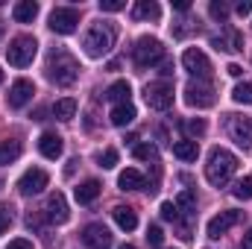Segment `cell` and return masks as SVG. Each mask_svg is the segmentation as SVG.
<instances>
[{
  "label": "cell",
  "instance_id": "2e32d148",
  "mask_svg": "<svg viewBox=\"0 0 252 249\" xmlns=\"http://www.w3.org/2000/svg\"><path fill=\"white\" fill-rule=\"evenodd\" d=\"M211 41H214L217 50H226V53H238V50H244V35H241L235 27H226L223 35H217V38H211Z\"/></svg>",
  "mask_w": 252,
  "mask_h": 249
},
{
  "label": "cell",
  "instance_id": "f546056e",
  "mask_svg": "<svg viewBox=\"0 0 252 249\" xmlns=\"http://www.w3.org/2000/svg\"><path fill=\"white\" fill-rule=\"evenodd\" d=\"M232 196H235V199H252V176L238 179L235 187H232Z\"/></svg>",
  "mask_w": 252,
  "mask_h": 249
},
{
  "label": "cell",
  "instance_id": "9c48e42d",
  "mask_svg": "<svg viewBox=\"0 0 252 249\" xmlns=\"http://www.w3.org/2000/svg\"><path fill=\"white\" fill-rule=\"evenodd\" d=\"M182 64H185V70L193 73L196 79H208V76H211V62H208V56H205L199 47H188V50L182 53Z\"/></svg>",
  "mask_w": 252,
  "mask_h": 249
},
{
  "label": "cell",
  "instance_id": "ab89813d",
  "mask_svg": "<svg viewBox=\"0 0 252 249\" xmlns=\"http://www.w3.org/2000/svg\"><path fill=\"white\" fill-rule=\"evenodd\" d=\"M238 15H252V0H241L238 3Z\"/></svg>",
  "mask_w": 252,
  "mask_h": 249
},
{
  "label": "cell",
  "instance_id": "d4e9b609",
  "mask_svg": "<svg viewBox=\"0 0 252 249\" xmlns=\"http://www.w3.org/2000/svg\"><path fill=\"white\" fill-rule=\"evenodd\" d=\"M173 156H176V158H182V161H196L199 147H196V141H190V138L176 141V144H173Z\"/></svg>",
  "mask_w": 252,
  "mask_h": 249
},
{
  "label": "cell",
  "instance_id": "7dc6e473",
  "mask_svg": "<svg viewBox=\"0 0 252 249\" xmlns=\"http://www.w3.org/2000/svg\"><path fill=\"white\" fill-rule=\"evenodd\" d=\"M3 185H6V182H3V179H0V187H3Z\"/></svg>",
  "mask_w": 252,
  "mask_h": 249
},
{
  "label": "cell",
  "instance_id": "836d02e7",
  "mask_svg": "<svg viewBox=\"0 0 252 249\" xmlns=\"http://www.w3.org/2000/svg\"><path fill=\"white\" fill-rule=\"evenodd\" d=\"M193 202H196L193 190H182V193H179V199H176V208H179V211H190V208H193Z\"/></svg>",
  "mask_w": 252,
  "mask_h": 249
},
{
  "label": "cell",
  "instance_id": "ee69618b",
  "mask_svg": "<svg viewBox=\"0 0 252 249\" xmlns=\"http://www.w3.org/2000/svg\"><path fill=\"white\" fill-rule=\"evenodd\" d=\"M170 73H173V64L164 62V64H161V76H170Z\"/></svg>",
  "mask_w": 252,
  "mask_h": 249
},
{
  "label": "cell",
  "instance_id": "f1b7e54d",
  "mask_svg": "<svg viewBox=\"0 0 252 249\" xmlns=\"http://www.w3.org/2000/svg\"><path fill=\"white\" fill-rule=\"evenodd\" d=\"M132 153H135V158H138V161H158V150H156L150 141H147V144H135V150H132Z\"/></svg>",
  "mask_w": 252,
  "mask_h": 249
},
{
  "label": "cell",
  "instance_id": "30bf717a",
  "mask_svg": "<svg viewBox=\"0 0 252 249\" xmlns=\"http://www.w3.org/2000/svg\"><path fill=\"white\" fill-rule=\"evenodd\" d=\"M50 182V176H47V170H41V167H32V170H27L21 179H18V190L24 193V196H35V193H41L44 187Z\"/></svg>",
  "mask_w": 252,
  "mask_h": 249
},
{
  "label": "cell",
  "instance_id": "d6a6232c",
  "mask_svg": "<svg viewBox=\"0 0 252 249\" xmlns=\"http://www.w3.org/2000/svg\"><path fill=\"white\" fill-rule=\"evenodd\" d=\"M118 164V150L115 147H109V150H103L100 153V167H106V170H112Z\"/></svg>",
  "mask_w": 252,
  "mask_h": 249
},
{
  "label": "cell",
  "instance_id": "3957f363",
  "mask_svg": "<svg viewBox=\"0 0 252 249\" xmlns=\"http://www.w3.org/2000/svg\"><path fill=\"white\" fill-rule=\"evenodd\" d=\"M82 47H85V53H88L91 59H103V56L115 47V27H109V24H94V27L85 32Z\"/></svg>",
  "mask_w": 252,
  "mask_h": 249
},
{
  "label": "cell",
  "instance_id": "52a82bcc",
  "mask_svg": "<svg viewBox=\"0 0 252 249\" xmlns=\"http://www.w3.org/2000/svg\"><path fill=\"white\" fill-rule=\"evenodd\" d=\"M185 103L193 106V109H208V106H214V88H211L205 79L188 82V88H185Z\"/></svg>",
  "mask_w": 252,
  "mask_h": 249
},
{
  "label": "cell",
  "instance_id": "f6af8a7d",
  "mask_svg": "<svg viewBox=\"0 0 252 249\" xmlns=\"http://www.w3.org/2000/svg\"><path fill=\"white\" fill-rule=\"evenodd\" d=\"M121 249H135V247H132V244H124V247H121Z\"/></svg>",
  "mask_w": 252,
  "mask_h": 249
},
{
  "label": "cell",
  "instance_id": "bcb514c9",
  "mask_svg": "<svg viewBox=\"0 0 252 249\" xmlns=\"http://www.w3.org/2000/svg\"><path fill=\"white\" fill-rule=\"evenodd\" d=\"M0 82H3V70H0Z\"/></svg>",
  "mask_w": 252,
  "mask_h": 249
},
{
  "label": "cell",
  "instance_id": "b9f144b4",
  "mask_svg": "<svg viewBox=\"0 0 252 249\" xmlns=\"http://www.w3.org/2000/svg\"><path fill=\"white\" fill-rule=\"evenodd\" d=\"M173 9H179V12H188L190 3H188V0H173Z\"/></svg>",
  "mask_w": 252,
  "mask_h": 249
},
{
  "label": "cell",
  "instance_id": "4dcf8cb0",
  "mask_svg": "<svg viewBox=\"0 0 252 249\" xmlns=\"http://www.w3.org/2000/svg\"><path fill=\"white\" fill-rule=\"evenodd\" d=\"M232 97H235V103H241V106H252V82H241V85H235Z\"/></svg>",
  "mask_w": 252,
  "mask_h": 249
},
{
  "label": "cell",
  "instance_id": "7402d4cb",
  "mask_svg": "<svg viewBox=\"0 0 252 249\" xmlns=\"http://www.w3.org/2000/svg\"><path fill=\"white\" fill-rule=\"evenodd\" d=\"M118 185L121 190H141V187H147V179H144V173L141 170H124L121 176H118Z\"/></svg>",
  "mask_w": 252,
  "mask_h": 249
},
{
  "label": "cell",
  "instance_id": "603a6c76",
  "mask_svg": "<svg viewBox=\"0 0 252 249\" xmlns=\"http://www.w3.org/2000/svg\"><path fill=\"white\" fill-rule=\"evenodd\" d=\"M109 121L115 126H129L135 121V106L132 103H121V106H115L112 109V115H109Z\"/></svg>",
  "mask_w": 252,
  "mask_h": 249
},
{
  "label": "cell",
  "instance_id": "7a4b0ae2",
  "mask_svg": "<svg viewBox=\"0 0 252 249\" xmlns=\"http://www.w3.org/2000/svg\"><path fill=\"white\" fill-rule=\"evenodd\" d=\"M47 76H50V82H56V85H73L76 82V76H79V62L67 53V50H53L50 56H47Z\"/></svg>",
  "mask_w": 252,
  "mask_h": 249
},
{
  "label": "cell",
  "instance_id": "8fae6325",
  "mask_svg": "<svg viewBox=\"0 0 252 249\" xmlns=\"http://www.w3.org/2000/svg\"><path fill=\"white\" fill-rule=\"evenodd\" d=\"M82 244L88 249H112V232L103 223H88L82 229Z\"/></svg>",
  "mask_w": 252,
  "mask_h": 249
},
{
  "label": "cell",
  "instance_id": "6da1fadb",
  "mask_svg": "<svg viewBox=\"0 0 252 249\" xmlns=\"http://www.w3.org/2000/svg\"><path fill=\"white\" fill-rule=\"evenodd\" d=\"M238 170V156L223 150V147H214L208 153V164H205V179L211 182L214 187H223L229 185V179L235 176Z\"/></svg>",
  "mask_w": 252,
  "mask_h": 249
},
{
  "label": "cell",
  "instance_id": "60d3db41",
  "mask_svg": "<svg viewBox=\"0 0 252 249\" xmlns=\"http://www.w3.org/2000/svg\"><path fill=\"white\" fill-rule=\"evenodd\" d=\"M226 70H229V76H241V73H244V67H241V64H229V67H226Z\"/></svg>",
  "mask_w": 252,
  "mask_h": 249
},
{
  "label": "cell",
  "instance_id": "c3c4849f",
  "mask_svg": "<svg viewBox=\"0 0 252 249\" xmlns=\"http://www.w3.org/2000/svg\"><path fill=\"white\" fill-rule=\"evenodd\" d=\"M0 32H3V30H0Z\"/></svg>",
  "mask_w": 252,
  "mask_h": 249
},
{
  "label": "cell",
  "instance_id": "d590c367",
  "mask_svg": "<svg viewBox=\"0 0 252 249\" xmlns=\"http://www.w3.org/2000/svg\"><path fill=\"white\" fill-rule=\"evenodd\" d=\"M161 217L170 220V223H176V220H179V208H176V202H161Z\"/></svg>",
  "mask_w": 252,
  "mask_h": 249
},
{
  "label": "cell",
  "instance_id": "f35d334b",
  "mask_svg": "<svg viewBox=\"0 0 252 249\" xmlns=\"http://www.w3.org/2000/svg\"><path fill=\"white\" fill-rule=\"evenodd\" d=\"M9 249H32V244H30L27 238H18V241H12V244H9Z\"/></svg>",
  "mask_w": 252,
  "mask_h": 249
},
{
  "label": "cell",
  "instance_id": "ac0fdd59",
  "mask_svg": "<svg viewBox=\"0 0 252 249\" xmlns=\"http://www.w3.org/2000/svg\"><path fill=\"white\" fill-rule=\"evenodd\" d=\"M132 18L135 21H158L161 18V6L156 0H138L132 6Z\"/></svg>",
  "mask_w": 252,
  "mask_h": 249
},
{
  "label": "cell",
  "instance_id": "5b68a950",
  "mask_svg": "<svg viewBox=\"0 0 252 249\" xmlns=\"http://www.w3.org/2000/svg\"><path fill=\"white\" fill-rule=\"evenodd\" d=\"M132 59H135L138 67H150V64H156V62H161V59H164V47H161V41H158V38L144 35V38H138V41H135Z\"/></svg>",
  "mask_w": 252,
  "mask_h": 249
},
{
  "label": "cell",
  "instance_id": "ffe728a7",
  "mask_svg": "<svg viewBox=\"0 0 252 249\" xmlns=\"http://www.w3.org/2000/svg\"><path fill=\"white\" fill-rule=\"evenodd\" d=\"M100 190H103V185H100L97 179H85L73 193H76V202H79V205H88V202H94V199L100 196Z\"/></svg>",
  "mask_w": 252,
  "mask_h": 249
},
{
  "label": "cell",
  "instance_id": "8992f818",
  "mask_svg": "<svg viewBox=\"0 0 252 249\" xmlns=\"http://www.w3.org/2000/svg\"><path fill=\"white\" fill-rule=\"evenodd\" d=\"M144 100L156 112H167L173 106V85L170 82H150L144 88Z\"/></svg>",
  "mask_w": 252,
  "mask_h": 249
},
{
  "label": "cell",
  "instance_id": "9a60e30c",
  "mask_svg": "<svg viewBox=\"0 0 252 249\" xmlns=\"http://www.w3.org/2000/svg\"><path fill=\"white\" fill-rule=\"evenodd\" d=\"M32 94H35V85L30 79H15L12 88H9V106L12 109H24L32 100Z\"/></svg>",
  "mask_w": 252,
  "mask_h": 249
},
{
  "label": "cell",
  "instance_id": "484cf974",
  "mask_svg": "<svg viewBox=\"0 0 252 249\" xmlns=\"http://www.w3.org/2000/svg\"><path fill=\"white\" fill-rule=\"evenodd\" d=\"M21 153H24V147H21L18 141H0V164H12V161H18Z\"/></svg>",
  "mask_w": 252,
  "mask_h": 249
},
{
  "label": "cell",
  "instance_id": "4fadbf2b",
  "mask_svg": "<svg viewBox=\"0 0 252 249\" xmlns=\"http://www.w3.org/2000/svg\"><path fill=\"white\" fill-rule=\"evenodd\" d=\"M229 135H232V141H235L238 147L250 150L252 147V118H238V115H232V118H229Z\"/></svg>",
  "mask_w": 252,
  "mask_h": 249
},
{
  "label": "cell",
  "instance_id": "7bdbcfd3",
  "mask_svg": "<svg viewBox=\"0 0 252 249\" xmlns=\"http://www.w3.org/2000/svg\"><path fill=\"white\" fill-rule=\"evenodd\" d=\"M241 247H244V249H252V229L244 235V244H241Z\"/></svg>",
  "mask_w": 252,
  "mask_h": 249
},
{
  "label": "cell",
  "instance_id": "1f68e13d",
  "mask_svg": "<svg viewBox=\"0 0 252 249\" xmlns=\"http://www.w3.org/2000/svg\"><path fill=\"white\" fill-rule=\"evenodd\" d=\"M208 12H211V18H214V21H220V24H226V21H229V6H226L223 0H211Z\"/></svg>",
  "mask_w": 252,
  "mask_h": 249
},
{
  "label": "cell",
  "instance_id": "ba28073f",
  "mask_svg": "<svg viewBox=\"0 0 252 249\" xmlns=\"http://www.w3.org/2000/svg\"><path fill=\"white\" fill-rule=\"evenodd\" d=\"M76 24H79V12L73 6H59L50 12V30L59 35H70L76 30Z\"/></svg>",
  "mask_w": 252,
  "mask_h": 249
},
{
  "label": "cell",
  "instance_id": "74e56055",
  "mask_svg": "<svg viewBox=\"0 0 252 249\" xmlns=\"http://www.w3.org/2000/svg\"><path fill=\"white\" fill-rule=\"evenodd\" d=\"M9 226H12V214H9L6 208H0V235H3Z\"/></svg>",
  "mask_w": 252,
  "mask_h": 249
},
{
  "label": "cell",
  "instance_id": "4316f807",
  "mask_svg": "<svg viewBox=\"0 0 252 249\" xmlns=\"http://www.w3.org/2000/svg\"><path fill=\"white\" fill-rule=\"evenodd\" d=\"M73 115H76V100L73 97H64L53 106V118H59V121H73Z\"/></svg>",
  "mask_w": 252,
  "mask_h": 249
},
{
  "label": "cell",
  "instance_id": "7c38bea8",
  "mask_svg": "<svg viewBox=\"0 0 252 249\" xmlns=\"http://www.w3.org/2000/svg\"><path fill=\"white\" fill-rule=\"evenodd\" d=\"M44 217L50 220V223H56V226H62L70 220V208H67V199H64V193H50L47 196V202H44Z\"/></svg>",
  "mask_w": 252,
  "mask_h": 249
},
{
  "label": "cell",
  "instance_id": "5bb4252c",
  "mask_svg": "<svg viewBox=\"0 0 252 249\" xmlns=\"http://www.w3.org/2000/svg\"><path fill=\"white\" fill-rule=\"evenodd\" d=\"M241 223V211H220L217 217H211L208 220V238L211 241H217L220 235H226L232 226H238Z\"/></svg>",
  "mask_w": 252,
  "mask_h": 249
},
{
  "label": "cell",
  "instance_id": "cb8c5ba5",
  "mask_svg": "<svg viewBox=\"0 0 252 249\" xmlns=\"http://www.w3.org/2000/svg\"><path fill=\"white\" fill-rule=\"evenodd\" d=\"M129 94H132V88H129V82H126V79H118V82H112V85H109V91H106V97H109L115 106H121V103H129Z\"/></svg>",
  "mask_w": 252,
  "mask_h": 249
},
{
  "label": "cell",
  "instance_id": "e575fe53",
  "mask_svg": "<svg viewBox=\"0 0 252 249\" xmlns=\"http://www.w3.org/2000/svg\"><path fill=\"white\" fill-rule=\"evenodd\" d=\"M147 241H150V247L161 249V244H164V232H161L158 226H150V229H147Z\"/></svg>",
  "mask_w": 252,
  "mask_h": 249
},
{
  "label": "cell",
  "instance_id": "83f0119b",
  "mask_svg": "<svg viewBox=\"0 0 252 249\" xmlns=\"http://www.w3.org/2000/svg\"><path fill=\"white\" fill-rule=\"evenodd\" d=\"M182 129H185V135H188L190 141H196V138H202L205 135V121L202 118H188V121H182Z\"/></svg>",
  "mask_w": 252,
  "mask_h": 249
},
{
  "label": "cell",
  "instance_id": "8d00e7d4",
  "mask_svg": "<svg viewBox=\"0 0 252 249\" xmlns=\"http://www.w3.org/2000/svg\"><path fill=\"white\" fill-rule=\"evenodd\" d=\"M126 9L124 0H100V12H121Z\"/></svg>",
  "mask_w": 252,
  "mask_h": 249
},
{
  "label": "cell",
  "instance_id": "44dd1931",
  "mask_svg": "<svg viewBox=\"0 0 252 249\" xmlns=\"http://www.w3.org/2000/svg\"><path fill=\"white\" fill-rule=\"evenodd\" d=\"M112 217H115V223H118L124 232H132V229L138 226V214H135L129 205H115V208H112Z\"/></svg>",
  "mask_w": 252,
  "mask_h": 249
},
{
  "label": "cell",
  "instance_id": "e0dca14e",
  "mask_svg": "<svg viewBox=\"0 0 252 249\" xmlns=\"http://www.w3.org/2000/svg\"><path fill=\"white\" fill-rule=\"evenodd\" d=\"M38 153H41L44 158L56 161V158L62 156V138H59L56 132H44V135L38 138Z\"/></svg>",
  "mask_w": 252,
  "mask_h": 249
},
{
  "label": "cell",
  "instance_id": "d6986e66",
  "mask_svg": "<svg viewBox=\"0 0 252 249\" xmlns=\"http://www.w3.org/2000/svg\"><path fill=\"white\" fill-rule=\"evenodd\" d=\"M35 15H38V3H35V0H21V3L12 6V18H15L18 24H32Z\"/></svg>",
  "mask_w": 252,
  "mask_h": 249
},
{
  "label": "cell",
  "instance_id": "277c9868",
  "mask_svg": "<svg viewBox=\"0 0 252 249\" xmlns=\"http://www.w3.org/2000/svg\"><path fill=\"white\" fill-rule=\"evenodd\" d=\"M35 50H38V41L32 35H18V38L9 41L6 59H9V64H15V67H27V64L35 59Z\"/></svg>",
  "mask_w": 252,
  "mask_h": 249
}]
</instances>
